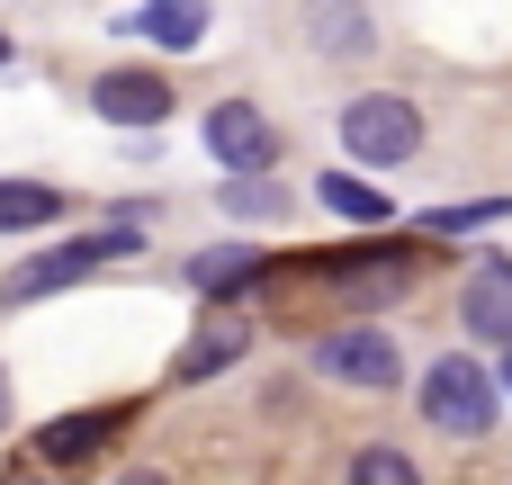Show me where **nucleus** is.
I'll use <instances>...</instances> for the list:
<instances>
[{
	"instance_id": "1",
	"label": "nucleus",
	"mask_w": 512,
	"mask_h": 485,
	"mask_svg": "<svg viewBox=\"0 0 512 485\" xmlns=\"http://www.w3.org/2000/svg\"><path fill=\"white\" fill-rule=\"evenodd\" d=\"M126 252H144V234H135V225H108V234L45 243L36 261H18V270H9V306H36V297H54V288H72V279H90V270L126 261Z\"/></svg>"
},
{
	"instance_id": "2",
	"label": "nucleus",
	"mask_w": 512,
	"mask_h": 485,
	"mask_svg": "<svg viewBox=\"0 0 512 485\" xmlns=\"http://www.w3.org/2000/svg\"><path fill=\"white\" fill-rule=\"evenodd\" d=\"M342 153H351V162H378V171L414 162V153H423V108L396 99V90H360V99L342 108Z\"/></svg>"
},
{
	"instance_id": "3",
	"label": "nucleus",
	"mask_w": 512,
	"mask_h": 485,
	"mask_svg": "<svg viewBox=\"0 0 512 485\" xmlns=\"http://www.w3.org/2000/svg\"><path fill=\"white\" fill-rule=\"evenodd\" d=\"M423 423L450 432V441H477V432L495 423V378H486L468 351H441V360L423 369Z\"/></svg>"
},
{
	"instance_id": "4",
	"label": "nucleus",
	"mask_w": 512,
	"mask_h": 485,
	"mask_svg": "<svg viewBox=\"0 0 512 485\" xmlns=\"http://www.w3.org/2000/svg\"><path fill=\"white\" fill-rule=\"evenodd\" d=\"M315 369H324L333 387H360V396H387V387L405 378V360H396V342H387L378 324H342V333H324V342H315Z\"/></svg>"
},
{
	"instance_id": "5",
	"label": "nucleus",
	"mask_w": 512,
	"mask_h": 485,
	"mask_svg": "<svg viewBox=\"0 0 512 485\" xmlns=\"http://www.w3.org/2000/svg\"><path fill=\"white\" fill-rule=\"evenodd\" d=\"M207 153H216L234 180H252V171L279 162V126H270L252 99H216V108H207Z\"/></svg>"
},
{
	"instance_id": "6",
	"label": "nucleus",
	"mask_w": 512,
	"mask_h": 485,
	"mask_svg": "<svg viewBox=\"0 0 512 485\" xmlns=\"http://www.w3.org/2000/svg\"><path fill=\"white\" fill-rule=\"evenodd\" d=\"M90 108H99L108 126H162V117H171V81L126 63V72H99V81H90Z\"/></svg>"
},
{
	"instance_id": "7",
	"label": "nucleus",
	"mask_w": 512,
	"mask_h": 485,
	"mask_svg": "<svg viewBox=\"0 0 512 485\" xmlns=\"http://www.w3.org/2000/svg\"><path fill=\"white\" fill-rule=\"evenodd\" d=\"M126 432V405H99V414H63V423H45L36 432V468H90L99 459V441H117Z\"/></svg>"
},
{
	"instance_id": "8",
	"label": "nucleus",
	"mask_w": 512,
	"mask_h": 485,
	"mask_svg": "<svg viewBox=\"0 0 512 485\" xmlns=\"http://www.w3.org/2000/svg\"><path fill=\"white\" fill-rule=\"evenodd\" d=\"M459 324H468L477 342H495V351H512V261H477V270H468V297H459Z\"/></svg>"
},
{
	"instance_id": "9",
	"label": "nucleus",
	"mask_w": 512,
	"mask_h": 485,
	"mask_svg": "<svg viewBox=\"0 0 512 485\" xmlns=\"http://www.w3.org/2000/svg\"><path fill=\"white\" fill-rule=\"evenodd\" d=\"M261 270H270V261H261L252 243H216V252H198V261H189V279H198V288H207L216 306H234V297H243V288H252Z\"/></svg>"
},
{
	"instance_id": "10",
	"label": "nucleus",
	"mask_w": 512,
	"mask_h": 485,
	"mask_svg": "<svg viewBox=\"0 0 512 485\" xmlns=\"http://www.w3.org/2000/svg\"><path fill=\"white\" fill-rule=\"evenodd\" d=\"M243 351H252V324H243V315H216V324H207V333H198V342L180 351V369H171V378H189V387H198V378L234 369Z\"/></svg>"
},
{
	"instance_id": "11",
	"label": "nucleus",
	"mask_w": 512,
	"mask_h": 485,
	"mask_svg": "<svg viewBox=\"0 0 512 485\" xmlns=\"http://www.w3.org/2000/svg\"><path fill=\"white\" fill-rule=\"evenodd\" d=\"M126 27H144L153 45H171V54H189L198 36H207V0H144Z\"/></svg>"
},
{
	"instance_id": "12",
	"label": "nucleus",
	"mask_w": 512,
	"mask_h": 485,
	"mask_svg": "<svg viewBox=\"0 0 512 485\" xmlns=\"http://www.w3.org/2000/svg\"><path fill=\"white\" fill-rule=\"evenodd\" d=\"M315 45H324V54H369L378 27H369L360 0H315Z\"/></svg>"
},
{
	"instance_id": "13",
	"label": "nucleus",
	"mask_w": 512,
	"mask_h": 485,
	"mask_svg": "<svg viewBox=\"0 0 512 485\" xmlns=\"http://www.w3.org/2000/svg\"><path fill=\"white\" fill-rule=\"evenodd\" d=\"M63 216V189H45V180H0V234H36V225H54Z\"/></svg>"
},
{
	"instance_id": "14",
	"label": "nucleus",
	"mask_w": 512,
	"mask_h": 485,
	"mask_svg": "<svg viewBox=\"0 0 512 485\" xmlns=\"http://www.w3.org/2000/svg\"><path fill=\"white\" fill-rule=\"evenodd\" d=\"M315 198H324L333 216H351V225H387V216H396V207H387V189H369V180H351V171H333Z\"/></svg>"
},
{
	"instance_id": "15",
	"label": "nucleus",
	"mask_w": 512,
	"mask_h": 485,
	"mask_svg": "<svg viewBox=\"0 0 512 485\" xmlns=\"http://www.w3.org/2000/svg\"><path fill=\"white\" fill-rule=\"evenodd\" d=\"M351 485H423V468H414L405 450H387V441H369V450L351 459Z\"/></svg>"
},
{
	"instance_id": "16",
	"label": "nucleus",
	"mask_w": 512,
	"mask_h": 485,
	"mask_svg": "<svg viewBox=\"0 0 512 485\" xmlns=\"http://www.w3.org/2000/svg\"><path fill=\"white\" fill-rule=\"evenodd\" d=\"M225 207H234V216H288V189H270V180L252 171V180H234V189H225Z\"/></svg>"
},
{
	"instance_id": "17",
	"label": "nucleus",
	"mask_w": 512,
	"mask_h": 485,
	"mask_svg": "<svg viewBox=\"0 0 512 485\" xmlns=\"http://www.w3.org/2000/svg\"><path fill=\"white\" fill-rule=\"evenodd\" d=\"M459 225H504V198H477V207H432L423 234H459Z\"/></svg>"
},
{
	"instance_id": "18",
	"label": "nucleus",
	"mask_w": 512,
	"mask_h": 485,
	"mask_svg": "<svg viewBox=\"0 0 512 485\" xmlns=\"http://www.w3.org/2000/svg\"><path fill=\"white\" fill-rule=\"evenodd\" d=\"M117 485H171V477H153V468H126V477H117Z\"/></svg>"
},
{
	"instance_id": "19",
	"label": "nucleus",
	"mask_w": 512,
	"mask_h": 485,
	"mask_svg": "<svg viewBox=\"0 0 512 485\" xmlns=\"http://www.w3.org/2000/svg\"><path fill=\"white\" fill-rule=\"evenodd\" d=\"M0 485H63V477H54V468H36V477H0Z\"/></svg>"
},
{
	"instance_id": "20",
	"label": "nucleus",
	"mask_w": 512,
	"mask_h": 485,
	"mask_svg": "<svg viewBox=\"0 0 512 485\" xmlns=\"http://www.w3.org/2000/svg\"><path fill=\"white\" fill-rule=\"evenodd\" d=\"M0 423H9V378H0Z\"/></svg>"
},
{
	"instance_id": "21",
	"label": "nucleus",
	"mask_w": 512,
	"mask_h": 485,
	"mask_svg": "<svg viewBox=\"0 0 512 485\" xmlns=\"http://www.w3.org/2000/svg\"><path fill=\"white\" fill-rule=\"evenodd\" d=\"M504 396H512V351H504Z\"/></svg>"
},
{
	"instance_id": "22",
	"label": "nucleus",
	"mask_w": 512,
	"mask_h": 485,
	"mask_svg": "<svg viewBox=\"0 0 512 485\" xmlns=\"http://www.w3.org/2000/svg\"><path fill=\"white\" fill-rule=\"evenodd\" d=\"M0 63H9V36H0Z\"/></svg>"
}]
</instances>
